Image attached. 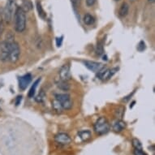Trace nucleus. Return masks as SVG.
Wrapping results in <instances>:
<instances>
[{
	"instance_id": "3",
	"label": "nucleus",
	"mask_w": 155,
	"mask_h": 155,
	"mask_svg": "<svg viewBox=\"0 0 155 155\" xmlns=\"http://www.w3.org/2000/svg\"><path fill=\"white\" fill-rule=\"evenodd\" d=\"M94 128V132L98 135H105L111 129V126L108 122V120H106L105 117H100L98 119L93 126Z\"/></svg>"
},
{
	"instance_id": "22",
	"label": "nucleus",
	"mask_w": 155,
	"mask_h": 155,
	"mask_svg": "<svg viewBox=\"0 0 155 155\" xmlns=\"http://www.w3.org/2000/svg\"><path fill=\"white\" fill-rule=\"evenodd\" d=\"M132 146H133V148L135 150H142L141 143V141H140L137 138L132 139Z\"/></svg>"
},
{
	"instance_id": "9",
	"label": "nucleus",
	"mask_w": 155,
	"mask_h": 155,
	"mask_svg": "<svg viewBox=\"0 0 155 155\" xmlns=\"http://www.w3.org/2000/svg\"><path fill=\"white\" fill-rule=\"evenodd\" d=\"M19 81V88L21 90H25L29 86V84L32 81V76L30 73H27L24 76H20L18 79Z\"/></svg>"
},
{
	"instance_id": "27",
	"label": "nucleus",
	"mask_w": 155,
	"mask_h": 155,
	"mask_svg": "<svg viewBox=\"0 0 155 155\" xmlns=\"http://www.w3.org/2000/svg\"><path fill=\"white\" fill-rule=\"evenodd\" d=\"M96 3V0H86V5L88 7H92Z\"/></svg>"
},
{
	"instance_id": "13",
	"label": "nucleus",
	"mask_w": 155,
	"mask_h": 155,
	"mask_svg": "<svg viewBox=\"0 0 155 155\" xmlns=\"http://www.w3.org/2000/svg\"><path fill=\"white\" fill-rule=\"evenodd\" d=\"M129 11V5L127 3H122L119 10V16L120 17H125Z\"/></svg>"
},
{
	"instance_id": "10",
	"label": "nucleus",
	"mask_w": 155,
	"mask_h": 155,
	"mask_svg": "<svg viewBox=\"0 0 155 155\" xmlns=\"http://www.w3.org/2000/svg\"><path fill=\"white\" fill-rule=\"evenodd\" d=\"M84 64L89 70L93 71L95 73H98V71H101L104 68V65L102 63L94 62V61H84Z\"/></svg>"
},
{
	"instance_id": "5",
	"label": "nucleus",
	"mask_w": 155,
	"mask_h": 155,
	"mask_svg": "<svg viewBox=\"0 0 155 155\" xmlns=\"http://www.w3.org/2000/svg\"><path fill=\"white\" fill-rule=\"evenodd\" d=\"M55 99L59 102L63 110H70L72 106V102L68 93H57L55 94Z\"/></svg>"
},
{
	"instance_id": "29",
	"label": "nucleus",
	"mask_w": 155,
	"mask_h": 155,
	"mask_svg": "<svg viewBox=\"0 0 155 155\" xmlns=\"http://www.w3.org/2000/svg\"><path fill=\"white\" fill-rule=\"evenodd\" d=\"M21 99H22L21 96H18V97H17V102H16V104H17V106H18V105L20 103V102H21Z\"/></svg>"
},
{
	"instance_id": "19",
	"label": "nucleus",
	"mask_w": 155,
	"mask_h": 155,
	"mask_svg": "<svg viewBox=\"0 0 155 155\" xmlns=\"http://www.w3.org/2000/svg\"><path fill=\"white\" fill-rule=\"evenodd\" d=\"M52 106H53V108L55 110V111L58 112V113H61L63 111V107L61 106V104L59 103V102H58L56 99L52 102Z\"/></svg>"
},
{
	"instance_id": "20",
	"label": "nucleus",
	"mask_w": 155,
	"mask_h": 155,
	"mask_svg": "<svg viewBox=\"0 0 155 155\" xmlns=\"http://www.w3.org/2000/svg\"><path fill=\"white\" fill-rule=\"evenodd\" d=\"M124 110H125L124 107H123V106L118 107L117 109L114 111V116L119 120H121L123 115V113H124Z\"/></svg>"
},
{
	"instance_id": "16",
	"label": "nucleus",
	"mask_w": 155,
	"mask_h": 155,
	"mask_svg": "<svg viewBox=\"0 0 155 155\" xmlns=\"http://www.w3.org/2000/svg\"><path fill=\"white\" fill-rule=\"evenodd\" d=\"M40 81H41V78H38V79L33 83V84L32 85V87H31V89L29 90V92L28 93V96H29V98H34V95H35L36 93V89L38 87V84L40 83Z\"/></svg>"
},
{
	"instance_id": "15",
	"label": "nucleus",
	"mask_w": 155,
	"mask_h": 155,
	"mask_svg": "<svg viewBox=\"0 0 155 155\" xmlns=\"http://www.w3.org/2000/svg\"><path fill=\"white\" fill-rule=\"evenodd\" d=\"M78 136L81 139L82 141H87L88 140H90L91 138V132L89 130H84V131H81L78 132Z\"/></svg>"
},
{
	"instance_id": "12",
	"label": "nucleus",
	"mask_w": 155,
	"mask_h": 155,
	"mask_svg": "<svg viewBox=\"0 0 155 155\" xmlns=\"http://www.w3.org/2000/svg\"><path fill=\"white\" fill-rule=\"evenodd\" d=\"M126 128V123L121 120H118L116 122L113 124V130L115 132H120L123 130H124Z\"/></svg>"
},
{
	"instance_id": "11",
	"label": "nucleus",
	"mask_w": 155,
	"mask_h": 155,
	"mask_svg": "<svg viewBox=\"0 0 155 155\" xmlns=\"http://www.w3.org/2000/svg\"><path fill=\"white\" fill-rule=\"evenodd\" d=\"M55 141L61 144H68L69 143H71V139L70 136H68V134L66 133H59L57 134L55 137Z\"/></svg>"
},
{
	"instance_id": "30",
	"label": "nucleus",
	"mask_w": 155,
	"mask_h": 155,
	"mask_svg": "<svg viewBox=\"0 0 155 155\" xmlns=\"http://www.w3.org/2000/svg\"><path fill=\"white\" fill-rule=\"evenodd\" d=\"M71 3H73L74 5H76V3H78L80 2V1H81V0H71Z\"/></svg>"
},
{
	"instance_id": "26",
	"label": "nucleus",
	"mask_w": 155,
	"mask_h": 155,
	"mask_svg": "<svg viewBox=\"0 0 155 155\" xmlns=\"http://www.w3.org/2000/svg\"><path fill=\"white\" fill-rule=\"evenodd\" d=\"M62 43H63V37L56 38V45H57L58 47H60L62 46Z\"/></svg>"
},
{
	"instance_id": "33",
	"label": "nucleus",
	"mask_w": 155,
	"mask_h": 155,
	"mask_svg": "<svg viewBox=\"0 0 155 155\" xmlns=\"http://www.w3.org/2000/svg\"><path fill=\"white\" fill-rule=\"evenodd\" d=\"M114 1H120V0H114Z\"/></svg>"
},
{
	"instance_id": "4",
	"label": "nucleus",
	"mask_w": 155,
	"mask_h": 155,
	"mask_svg": "<svg viewBox=\"0 0 155 155\" xmlns=\"http://www.w3.org/2000/svg\"><path fill=\"white\" fill-rule=\"evenodd\" d=\"M15 5H16L15 0H8L5 8L3 9V20L8 24L12 20L15 14Z\"/></svg>"
},
{
	"instance_id": "17",
	"label": "nucleus",
	"mask_w": 155,
	"mask_h": 155,
	"mask_svg": "<svg viewBox=\"0 0 155 155\" xmlns=\"http://www.w3.org/2000/svg\"><path fill=\"white\" fill-rule=\"evenodd\" d=\"M83 21L86 25H92L95 21V20H94V17H93L92 15L87 13L85 14L84 17H83Z\"/></svg>"
},
{
	"instance_id": "21",
	"label": "nucleus",
	"mask_w": 155,
	"mask_h": 155,
	"mask_svg": "<svg viewBox=\"0 0 155 155\" xmlns=\"http://www.w3.org/2000/svg\"><path fill=\"white\" fill-rule=\"evenodd\" d=\"M104 42L103 41H99L96 48V53L98 55H102L104 53Z\"/></svg>"
},
{
	"instance_id": "32",
	"label": "nucleus",
	"mask_w": 155,
	"mask_h": 155,
	"mask_svg": "<svg viewBox=\"0 0 155 155\" xmlns=\"http://www.w3.org/2000/svg\"><path fill=\"white\" fill-rule=\"evenodd\" d=\"M130 1H132V2H134V1H136V0H130Z\"/></svg>"
},
{
	"instance_id": "2",
	"label": "nucleus",
	"mask_w": 155,
	"mask_h": 155,
	"mask_svg": "<svg viewBox=\"0 0 155 155\" xmlns=\"http://www.w3.org/2000/svg\"><path fill=\"white\" fill-rule=\"evenodd\" d=\"M9 41V61L16 63L19 60L20 55V48L19 44L13 40V38L7 39Z\"/></svg>"
},
{
	"instance_id": "18",
	"label": "nucleus",
	"mask_w": 155,
	"mask_h": 155,
	"mask_svg": "<svg viewBox=\"0 0 155 155\" xmlns=\"http://www.w3.org/2000/svg\"><path fill=\"white\" fill-rule=\"evenodd\" d=\"M46 93L44 92L43 90H41V92L39 93L38 96L35 98V101L38 103H43L45 100H46Z\"/></svg>"
},
{
	"instance_id": "7",
	"label": "nucleus",
	"mask_w": 155,
	"mask_h": 155,
	"mask_svg": "<svg viewBox=\"0 0 155 155\" xmlns=\"http://www.w3.org/2000/svg\"><path fill=\"white\" fill-rule=\"evenodd\" d=\"M117 71V68H112V69H105V68H102L101 71H99L98 72V77L99 79H101L103 81H108L109 79H111L113 75H114Z\"/></svg>"
},
{
	"instance_id": "8",
	"label": "nucleus",
	"mask_w": 155,
	"mask_h": 155,
	"mask_svg": "<svg viewBox=\"0 0 155 155\" xmlns=\"http://www.w3.org/2000/svg\"><path fill=\"white\" fill-rule=\"evenodd\" d=\"M59 79L64 81H68L71 78V71H70V66L68 64H64L60 68L59 71Z\"/></svg>"
},
{
	"instance_id": "6",
	"label": "nucleus",
	"mask_w": 155,
	"mask_h": 155,
	"mask_svg": "<svg viewBox=\"0 0 155 155\" xmlns=\"http://www.w3.org/2000/svg\"><path fill=\"white\" fill-rule=\"evenodd\" d=\"M0 60L3 63L9 61V41L8 40L0 43Z\"/></svg>"
},
{
	"instance_id": "28",
	"label": "nucleus",
	"mask_w": 155,
	"mask_h": 155,
	"mask_svg": "<svg viewBox=\"0 0 155 155\" xmlns=\"http://www.w3.org/2000/svg\"><path fill=\"white\" fill-rule=\"evenodd\" d=\"M3 19H1L0 20V35L2 34L3 31V29H4V26H3Z\"/></svg>"
},
{
	"instance_id": "14",
	"label": "nucleus",
	"mask_w": 155,
	"mask_h": 155,
	"mask_svg": "<svg viewBox=\"0 0 155 155\" xmlns=\"http://www.w3.org/2000/svg\"><path fill=\"white\" fill-rule=\"evenodd\" d=\"M56 85L59 90H63V91H68L70 90V84H68V81H64L60 79L56 81Z\"/></svg>"
},
{
	"instance_id": "25",
	"label": "nucleus",
	"mask_w": 155,
	"mask_h": 155,
	"mask_svg": "<svg viewBox=\"0 0 155 155\" xmlns=\"http://www.w3.org/2000/svg\"><path fill=\"white\" fill-rule=\"evenodd\" d=\"M134 155H147L142 150H134Z\"/></svg>"
},
{
	"instance_id": "23",
	"label": "nucleus",
	"mask_w": 155,
	"mask_h": 155,
	"mask_svg": "<svg viewBox=\"0 0 155 155\" xmlns=\"http://www.w3.org/2000/svg\"><path fill=\"white\" fill-rule=\"evenodd\" d=\"M37 9H38L39 17H41L42 19H45V18H46V13H45V11H44L43 8H42V7H41V3H38V2L37 3Z\"/></svg>"
},
{
	"instance_id": "24",
	"label": "nucleus",
	"mask_w": 155,
	"mask_h": 155,
	"mask_svg": "<svg viewBox=\"0 0 155 155\" xmlns=\"http://www.w3.org/2000/svg\"><path fill=\"white\" fill-rule=\"evenodd\" d=\"M146 49V46H145V43H144V41H141L137 45V50L140 52L144 51V50Z\"/></svg>"
},
{
	"instance_id": "31",
	"label": "nucleus",
	"mask_w": 155,
	"mask_h": 155,
	"mask_svg": "<svg viewBox=\"0 0 155 155\" xmlns=\"http://www.w3.org/2000/svg\"><path fill=\"white\" fill-rule=\"evenodd\" d=\"M148 1H149V2H150V3H153L155 0H148Z\"/></svg>"
},
{
	"instance_id": "1",
	"label": "nucleus",
	"mask_w": 155,
	"mask_h": 155,
	"mask_svg": "<svg viewBox=\"0 0 155 155\" xmlns=\"http://www.w3.org/2000/svg\"><path fill=\"white\" fill-rule=\"evenodd\" d=\"M14 21H15V30L17 33L24 32L26 28V14L25 11L22 8H17L14 14Z\"/></svg>"
}]
</instances>
